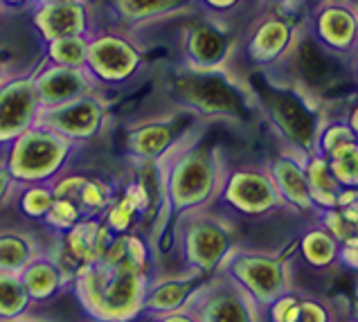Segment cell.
<instances>
[{"label":"cell","mask_w":358,"mask_h":322,"mask_svg":"<svg viewBox=\"0 0 358 322\" xmlns=\"http://www.w3.org/2000/svg\"><path fill=\"white\" fill-rule=\"evenodd\" d=\"M14 75V66H12V59L5 57L3 52H0V86L5 84V81Z\"/></svg>","instance_id":"60d3db41"},{"label":"cell","mask_w":358,"mask_h":322,"mask_svg":"<svg viewBox=\"0 0 358 322\" xmlns=\"http://www.w3.org/2000/svg\"><path fill=\"white\" fill-rule=\"evenodd\" d=\"M336 108L341 111V115L345 118L347 127L352 129L354 138L358 140V92H356L354 97H350V99H345L343 104H338Z\"/></svg>","instance_id":"8d00e7d4"},{"label":"cell","mask_w":358,"mask_h":322,"mask_svg":"<svg viewBox=\"0 0 358 322\" xmlns=\"http://www.w3.org/2000/svg\"><path fill=\"white\" fill-rule=\"evenodd\" d=\"M34 314H41V309L29 298L20 275L0 273V322L23 320Z\"/></svg>","instance_id":"f546056e"},{"label":"cell","mask_w":358,"mask_h":322,"mask_svg":"<svg viewBox=\"0 0 358 322\" xmlns=\"http://www.w3.org/2000/svg\"><path fill=\"white\" fill-rule=\"evenodd\" d=\"M338 320H341L338 307H336L334 300L324 298L320 293L300 290V304H298L295 322H338Z\"/></svg>","instance_id":"836d02e7"},{"label":"cell","mask_w":358,"mask_h":322,"mask_svg":"<svg viewBox=\"0 0 358 322\" xmlns=\"http://www.w3.org/2000/svg\"><path fill=\"white\" fill-rule=\"evenodd\" d=\"M32 75L43 108H52L59 106V104L99 90L86 68H66L41 61L36 68H32Z\"/></svg>","instance_id":"d4e9b609"},{"label":"cell","mask_w":358,"mask_h":322,"mask_svg":"<svg viewBox=\"0 0 358 322\" xmlns=\"http://www.w3.org/2000/svg\"><path fill=\"white\" fill-rule=\"evenodd\" d=\"M99 27L110 25L138 34L158 20L185 18L199 12L196 0H95Z\"/></svg>","instance_id":"2e32d148"},{"label":"cell","mask_w":358,"mask_h":322,"mask_svg":"<svg viewBox=\"0 0 358 322\" xmlns=\"http://www.w3.org/2000/svg\"><path fill=\"white\" fill-rule=\"evenodd\" d=\"M350 3H352V7L356 9V16H358V0H350Z\"/></svg>","instance_id":"7dc6e473"},{"label":"cell","mask_w":358,"mask_h":322,"mask_svg":"<svg viewBox=\"0 0 358 322\" xmlns=\"http://www.w3.org/2000/svg\"><path fill=\"white\" fill-rule=\"evenodd\" d=\"M16 190V183L14 178L9 176L7 167L3 158H0V221L7 219V212H9V203H12V196Z\"/></svg>","instance_id":"d590c367"},{"label":"cell","mask_w":358,"mask_h":322,"mask_svg":"<svg viewBox=\"0 0 358 322\" xmlns=\"http://www.w3.org/2000/svg\"><path fill=\"white\" fill-rule=\"evenodd\" d=\"M187 309L199 322H264L257 302L226 273L208 277Z\"/></svg>","instance_id":"9a60e30c"},{"label":"cell","mask_w":358,"mask_h":322,"mask_svg":"<svg viewBox=\"0 0 358 322\" xmlns=\"http://www.w3.org/2000/svg\"><path fill=\"white\" fill-rule=\"evenodd\" d=\"M158 95L167 108L192 113L206 127H248L257 120L248 81L232 68L194 70L178 64L162 75Z\"/></svg>","instance_id":"7a4b0ae2"},{"label":"cell","mask_w":358,"mask_h":322,"mask_svg":"<svg viewBox=\"0 0 358 322\" xmlns=\"http://www.w3.org/2000/svg\"><path fill=\"white\" fill-rule=\"evenodd\" d=\"M110 108H113V97L110 92L95 90L66 104H59L52 108H41L38 124L57 131L59 136L70 140L81 151L86 147L101 142L110 129Z\"/></svg>","instance_id":"5bb4252c"},{"label":"cell","mask_w":358,"mask_h":322,"mask_svg":"<svg viewBox=\"0 0 358 322\" xmlns=\"http://www.w3.org/2000/svg\"><path fill=\"white\" fill-rule=\"evenodd\" d=\"M311 34L338 55L350 57L358 50V16L350 0H324L304 12Z\"/></svg>","instance_id":"ffe728a7"},{"label":"cell","mask_w":358,"mask_h":322,"mask_svg":"<svg viewBox=\"0 0 358 322\" xmlns=\"http://www.w3.org/2000/svg\"><path fill=\"white\" fill-rule=\"evenodd\" d=\"M79 322H97V320H90V318H81Z\"/></svg>","instance_id":"c3c4849f"},{"label":"cell","mask_w":358,"mask_h":322,"mask_svg":"<svg viewBox=\"0 0 358 322\" xmlns=\"http://www.w3.org/2000/svg\"><path fill=\"white\" fill-rule=\"evenodd\" d=\"M341 322H358V320H356V318H354V316L350 314V316H345V318H341Z\"/></svg>","instance_id":"f6af8a7d"},{"label":"cell","mask_w":358,"mask_h":322,"mask_svg":"<svg viewBox=\"0 0 358 322\" xmlns=\"http://www.w3.org/2000/svg\"><path fill=\"white\" fill-rule=\"evenodd\" d=\"M117 194V176H104L86 167V176L75 194V205L84 216H99L108 210Z\"/></svg>","instance_id":"83f0119b"},{"label":"cell","mask_w":358,"mask_h":322,"mask_svg":"<svg viewBox=\"0 0 358 322\" xmlns=\"http://www.w3.org/2000/svg\"><path fill=\"white\" fill-rule=\"evenodd\" d=\"M81 149L57 131L34 124L0 151L5 167L16 185L50 183L70 169Z\"/></svg>","instance_id":"9c48e42d"},{"label":"cell","mask_w":358,"mask_h":322,"mask_svg":"<svg viewBox=\"0 0 358 322\" xmlns=\"http://www.w3.org/2000/svg\"><path fill=\"white\" fill-rule=\"evenodd\" d=\"M27 288L29 298L34 300L38 309L59 302L70 295V284H73V273L59 262V257L50 248L48 253L32 259L23 271L18 273Z\"/></svg>","instance_id":"484cf974"},{"label":"cell","mask_w":358,"mask_h":322,"mask_svg":"<svg viewBox=\"0 0 358 322\" xmlns=\"http://www.w3.org/2000/svg\"><path fill=\"white\" fill-rule=\"evenodd\" d=\"M289 253L293 277L309 273L318 279L341 273V244L315 219L304 221L300 232L289 241Z\"/></svg>","instance_id":"d6986e66"},{"label":"cell","mask_w":358,"mask_h":322,"mask_svg":"<svg viewBox=\"0 0 358 322\" xmlns=\"http://www.w3.org/2000/svg\"><path fill=\"white\" fill-rule=\"evenodd\" d=\"M86 52H88V38L84 36H66L45 43L43 61L52 66H66V68H84L86 66Z\"/></svg>","instance_id":"1f68e13d"},{"label":"cell","mask_w":358,"mask_h":322,"mask_svg":"<svg viewBox=\"0 0 358 322\" xmlns=\"http://www.w3.org/2000/svg\"><path fill=\"white\" fill-rule=\"evenodd\" d=\"M203 129L206 124L178 108H162L133 118L120 133L122 158L127 164H160Z\"/></svg>","instance_id":"ba28073f"},{"label":"cell","mask_w":358,"mask_h":322,"mask_svg":"<svg viewBox=\"0 0 358 322\" xmlns=\"http://www.w3.org/2000/svg\"><path fill=\"white\" fill-rule=\"evenodd\" d=\"M350 314L358 320V279H356V300H354V307H352Z\"/></svg>","instance_id":"7bdbcfd3"},{"label":"cell","mask_w":358,"mask_h":322,"mask_svg":"<svg viewBox=\"0 0 358 322\" xmlns=\"http://www.w3.org/2000/svg\"><path fill=\"white\" fill-rule=\"evenodd\" d=\"M113 237L115 234L108 230L99 216H84L70 230L55 237L52 253L75 275L79 268L99 262L108 244L113 241Z\"/></svg>","instance_id":"44dd1931"},{"label":"cell","mask_w":358,"mask_h":322,"mask_svg":"<svg viewBox=\"0 0 358 322\" xmlns=\"http://www.w3.org/2000/svg\"><path fill=\"white\" fill-rule=\"evenodd\" d=\"M149 275L129 264H88L73 275L70 298L81 316L97 322H138Z\"/></svg>","instance_id":"5b68a950"},{"label":"cell","mask_w":358,"mask_h":322,"mask_svg":"<svg viewBox=\"0 0 358 322\" xmlns=\"http://www.w3.org/2000/svg\"><path fill=\"white\" fill-rule=\"evenodd\" d=\"M208 277L187 273V271H158L149 279L145 304H142L140 318H160L180 311L189 304L192 295L201 288Z\"/></svg>","instance_id":"cb8c5ba5"},{"label":"cell","mask_w":358,"mask_h":322,"mask_svg":"<svg viewBox=\"0 0 358 322\" xmlns=\"http://www.w3.org/2000/svg\"><path fill=\"white\" fill-rule=\"evenodd\" d=\"M219 273L234 279L264 311L273 300L295 288L289 244L278 248L239 244Z\"/></svg>","instance_id":"8fae6325"},{"label":"cell","mask_w":358,"mask_h":322,"mask_svg":"<svg viewBox=\"0 0 358 322\" xmlns=\"http://www.w3.org/2000/svg\"><path fill=\"white\" fill-rule=\"evenodd\" d=\"M178 52L180 66L194 70H223L232 68L234 50L241 29L212 18L208 14H192L180 18Z\"/></svg>","instance_id":"4fadbf2b"},{"label":"cell","mask_w":358,"mask_h":322,"mask_svg":"<svg viewBox=\"0 0 358 322\" xmlns=\"http://www.w3.org/2000/svg\"><path fill=\"white\" fill-rule=\"evenodd\" d=\"M196 5L201 14H208L237 29H241L237 25L239 18H243V25H245L255 14H259L264 9L262 0H196Z\"/></svg>","instance_id":"4dcf8cb0"},{"label":"cell","mask_w":358,"mask_h":322,"mask_svg":"<svg viewBox=\"0 0 358 322\" xmlns=\"http://www.w3.org/2000/svg\"><path fill=\"white\" fill-rule=\"evenodd\" d=\"M304 174H306V185H309V196L315 207V214L336 207V201H338V194L343 192V187L334 178L329 162H327L324 155L320 153L306 155Z\"/></svg>","instance_id":"f1b7e54d"},{"label":"cell","mask_w":358,"mask_h":322,"mask_svg":"<svg viewBox=\"0 0 358 322\" xmlns=\"http://www.w3.org/2000/svg\"><path fill=\"white\" fill-rule=\"evenodd\" d=\"M138 322H199V318L185 307V309H180V311H173V314L160 316V318H140Z\"/></svg>","instance_id":"f35d334b"},{"label":"cell","mask_w":358,"mask_h":322,"mask_svg":"<svg viewBox=\"0 0 358 322\" xmlns=\"http://www.w3.org/2000/svg\"><path fill=\"white\" fill-rule=\"evenodd\" d=\"M212 207L223 216H228L237 227L241 221L264 223L278 219V216H295L284 205L264 162L228 160L219 196Z\"/></svg>","instance_id":"52a82bcc"},{"label":"cell","mask_w":358,"mask_h":322,"mask_svg":"<svg viewBox=\"0 0 358 322\" xmlns=\"http://www.w3.org/2000/svg\"><path fill=\"white\" fill-rule=\"evenodd\" d=\"M0 7H3L5 16H14V14H23L29 12L34 7V0H0Z\"/></svg>","instance_id":"ab89813d"},{"label":"cell","mask_w":358,"mask_h":322,"mask_svg":"<svg viewBox=\"0 0 358 322\" xmlns=\"http://www.w3.org/2000/svg\"><path fill=\"white\" fill-rule=\"evenodd\" d=\"M32 25L43 43L66 36L88 38L99 29L95 0H66V3L36 5L29 9Z\"/></svg>","instance_id":"ac0fdd59"},{"label":"cell","mask_w":358,"mask_h":322,"mask_svg":"<svg viewBox=\"0 0 358 322\" xmlns=\"http://www.w3.org/2000/svg\"><path fill=\"white\" fill-rule=\"evenodd\" d=\"M203 136H206V129L194 133L169 158L158 164L165 205H162V219L158 227L149 237L160 257L171 223L178 216L210 210L219 196L228 158L221 144L208 142Z\"/></svg>","instance_id":"6da1fadb"},{"label":"cell","mask_w":358,"mask_h":322,"mask_svg":"<svg viewBox=\"0 0 358 322\" xmlns=\"http://www.w3.org/2000/svg\"><path fill=\"white\" fill-rule=\"evenodd\" d=\"M268 75L291 81L293 86H298L324 106H338L358 92L352 77L350 57L327 48L322 41L311 34L304 20L295 34L289 55Z\"/></svg>","instance_id":"8992f818"},{"label":"cell","mask_w":358,"mask_h":322,"mask_svg":"<svg viewBox=\"0 0 358 322\" xmlns=\"http://www.w3.org/2000/svg\"><path fill=\"white\" fill-rule=\"evenodd\" d=\"M318 3H324V0H309V5H306V9H309L311 5H318Z\"/></svg>","instance_id":"bcb514c9"},{"label":"cell","mask_w":358,"mask_h":322,"mask_svg":"<svg viewBox=\"0 0 358 322\" xmlns=\"http://www.w3.org/2000/svg\"><path fill=\"white\" fill-rule=\"evenodd\" d=\"M52 3H66V0H34V7L36 5H52Z\"/></svg>","instance_id":"ee69618b"},{"label":"cell","mask_w":358,"mask_h":322,"mask_svg":"<svg viewBox=\"0 0 358 322\" xmlns=\"http://www.w3.org/2000/svg\"><path fill=\"white\" fill-rule=\"evenodd\" d=\"M304 14L262 9L241 27L232 70L241 77L250 72H271L289 55Z\"/></svg>","instance_id":"30bf717a"},{"label":"cell","mask_w":358,"mask_h":322,"mask_svg":"<svg viewBox=\"0 0 358 322\" xmlns=\"http://www.w3.org/2000/svg\"><path fill=\"white\" fill-rule=\"evenodd\" d=\"M145 50L138 34L127 29L101 25L88 36L86 72L99 90L113 92L133 84L145 70Z\"/></svg>","instance_id":"7c38bea8"},{"label":"cell","mask_w":358,"mask_h":322,"mask_svg":"<svg viewBox=\"0 0 358 322\" xmlns=\"http://www.w3.org/2000/svg\"><path fill=\"white\" fill-rule=\"evenodd\" d=\"M304 160L306 155H300L289 149H278L271 158L264 160V164L268 169L275 187H278L284 205L300 221H311L315 219V207L309 196V185H306Z\"/></svg>","instance_id":"7402d4cb"},{"label":"cell","mask_w":358,"mask_h":322,"mask_svg":"<svg viewBox=\"0 0 358 322\" xmlns=\"http://www.w3.org/2000/svg\"><path fill=\"white\" fill-rule=\"evenodd\" d=\"M52 241L55 234L41 225L0 221V273H20L32 259L48 253Z\"/></svg>","instance_id":"603a6c76"},{"label":"cell","mask_w":358,"mask_h":322,"mask_svg":"<svg viewBox=\"0 0 358 322\" xmlns=\"http://www.w3.org/2000/svg\"><path fill=\"white\" fill-rule=\"evenodd\" d=\"M338 322H341V320H338Z\"/></svg>","instance_id":"f907efd6"},{"label":"cell","mask_w":358,"mask_h":322,"mask_svg":"<svg viewBox=\"0 0 358 322\" xmlns=\"http://www.w3.org/2000/svg\"><path fill=\"white\" fill-rule=\"evenodd\" d=\"M241 244V230L214 207L178 216L169 227V246L162 271H187L203 277L217 275L230 253Z\"/></svg>","instance_id":"277c9868"},{"label":"cell","mask_w":358,"mask_h":322,"mask_svg":"<svg viewBox=\"0 0 358 322\" xmlns=\"http://www.w3.org/2000/svg\"><path fill=\"white\" fill-rule=\"evenodd\" d=\"M55 203L52 185L50 183H29V185H16L12 203H9L7 219L41 225ZM5 219V221H7Z\"/></svg>","instance_id":"4316f807"},{"label":"cell","mask_w":358,"mask_h":322,"mask_svg":"<svg viewBox=\"0 0 358 322\" xmlns=\"http://www.w3.org/2000/svg\"><path fill=\"white\" fill-rule=\"evenodd\" d=\"M245 81L257 120L268 127L273 138L278 140V149L311 155L329 106L306 95L291 81L278 79L268 72H250L245 75Z\"/></svg>","instance_id":"3957f363"},{"label":"cell","mask_w":358,"mask_h":322,"mask_svg":"<svg viewBox=\"0 0 358 322\" xmlns=\"http://www.w3.org/2000/svg\"><path fill=\"white\" fill-rule=\"evenodd\" d=\"M264 9H280V12L304 14L309 0H262Z\"/></svg>","instance_id":"74e56055"},{"label":"cell","mask_w":358,"mask_h":322,"mask_svg":"<svg viewBox=\"0 0 358 322\" xmlns=\"http://www.w3.org/2000/svg\"><path fill=\"white\" fill-rule=\"evenodd\" d=\"M0 18H7V16H5V12H3V7H0Z\"/></svg>","instance_id":"681fc988"},{"label":"cell","mask_w":358,"mask_h":322,"mask_svg":"<svg viewBox=\"0 0 358 322\" xmlns=\"http://www.w3.org/2000/svg\"><path fill=\"white\" fill-rule=\"evenodd\" d=\"M327 162L343 190H358V140L331 151L327 155Z\"/></svg>","instance_id":"d6a6232c"},{"label":"cell","mask_w":358,"mask_h":322,"mask_svg":"<svg viewBox=\"0 0 358 322\" xmlns=\"http://www.w3.org/2000/svg\"><path fill=\"white\" fill-rule=\"evenodd\" d=\"M81 219H84V214H81L79 207L68 201V199H55L52 207H50V212L45 214L43 223H41V227H45V230L50 234H61L70 230L75 223H79Z\"/></svg>","instance_id":"e575fe53"},{"label":"cell","mask_w":358,"mask_h":322,"mask_svg":"<svg viewBox=\"0 0 358 322\" xmlns=\"http://www.w3.org/2000/svg\"><path fill=\"white\" fill-rule=\"evenodd\" d=\"M41 99L34 86L32 70L14 72L0 86V151L20 133L34 127L41 113Z\"/></svg>","instance_id":"e0dca14e"},{"label":"cell","mask_w":358,"mask_h":322,"mask_svg":"<svg viewBox=\"0 0 358 322\" xmlns=\"http://www.w3.org/2000/svg\"><path fill=\"white\" fill-rule=\"evenodd\" d=\"M352 77H354V84H356V90H358V50L352 55Z\"/></svg>","instance_id":"b9f144b4"}]
</instances>
